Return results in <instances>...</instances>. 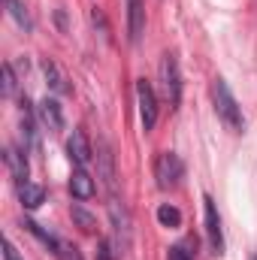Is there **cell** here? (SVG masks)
I'll use <instances>...</instances> for the list:
<instances>
[{
	"mask_svg": "<svg viewBox=\"0 0 257 260\" xmlns=\"http://www.w3.org/2000/svg\"><path fill=\"white\" fill-rule=\"evenodd\" d=\"M157 221H160L164 227H179V224H182V215H179V209H176V206L164 203V206L157 209Z\"/></svg>",
	"mask_w": 257,
	"mask_h": 260,
	"instance_id": "cell-17",
	"label": "cell"
},
{
	"mask_svg": "<svg viewBox=\"0 0 257 260\" xmlns=\"http://www.w3.org/2000/svg\"><path fill=\"white\" fill-rule=\"evenodd\" d=\"M18 200H21L24 209H37L46 200V188L43 185H34V182H24V185H18Z\"/></svg>",
	"mask_w": 257,
	"mask_h": 260,
	"instance_id": "cell-13",
	"label": "cell"
},
{
	"mask_svg": "<svg viewBox=\"0 0 257 260\" xmlns=\"http://www.w3.org/2000/svg\"><path fill=\"white\" fill-rule=\"evenodd\" d=\"M212 103H215L218 118H221L227 127L233 130V133H242V130H245V115H242V106L236 103V97H233L230 85H227L221 76L212 82Z\"/></svg>",
	"mask_w": 257,
	"mask_h": 260,
	"instance_id": "cell-1",
	"label": "cell"
},
{
	"mask_svg": "<svg viewBox=\"0 0 257 260\" xmlns=\"http://www.w3.org/2000/svg\"><path fill=\"white\" fill-rule=\"evenodd\" d=\"M55 257L58 260H85L82 257V251H79L73 242H64V239H61V245L55 248Z\"/></svg>",
	"mask_w": 257,
	"mask_h": 260,
	"instance_id": "cell-19",
	"label": "cell"
},
{
	"mask_svg": "<svg viewBox=\"0 0 257 260\" xmlns=\"http://www.w3.org/2000/svg\"><path fill=\"white\" fill-rule=\"evenodd\" d=\"M154 179L160 191H173L179 188V182L185 179V160L176 151H160L154 160Z\"/></svg>",
	"mask_w": 257,
	"mask_h": 260,
	"instance_id": "cell-2",
	"label": "cell"
},
{
	"mask_svg": "<svg viewBox=\"0 0 257 260\" xmlns=\"http://www.w3.org/2000/svg\"><path fill=\"white\" fill-rule=\"evenodd\" d=\"M43 73H46V79H49V85H52V91H55V94H67V91H70L64 73L58 70L55 61H49V58H46V61H43Z\"/></svg>",
	"mask_w": 257,
	"mask_h": 260,
	"instance_id": "cell-14",
	"label": "cell"
},
{
	"mask_svg": "<svg viewBox=\"0 0 257 260\" xmlns=\"http://www.w3.org/2000/svg\"><path fill=\"white\" fill-rule=\"evenodd\" d=\"M24 227H27V230H30V233H34V236H37V239L43 242V245H49V248H52V254H55V248L61 245V239H58L55 233H49V230H43V227H40L37 221H24Z\"/></svg>",
	"mask_w": 257,
	"mask_h": 260,
	"instance_id": "cell-16",
	"label": "cell"
},
{
	"mask_svg": "<svg viewBox=\"0 0 257 260\" xmlns=\"http://www.w3.org/2000/svg\"><path fill=\"white\" fill-rule=\"evenodd\" d=\"M109 215H112V224H115V242H118V254H121V251L130 245V215L118 200H112Z\"/></svg>",
	"mask_w": 257,
	"mask_h": 260,
	"instance_id": "cell-8",
	"label": "cell"
},
{
	"mask_svg": "<svg viewBox=\"0 0 257 260\" xmlns=\"http://www.w3.org/2000/svg\"><path fill=\"white\" fill-rule=\"evenodd\" d=\"M94 260H118V251H115V245L109 242V239H103L100 245H97V257Z\"/></svg>",
	"mask_w": 257,
	"mask_h": 260,
	"instance_id": "cell-20",
	"label": "cell"
},
{
	"mask_svg": "<svg viewBox=\"0 0 257 260\" xmlns=\"http://www.w3.org/2000/svg\"><path fill=\"white\" fill-rule=\"evenodd\" d=\"M94 179H91V173L85 170V167H76L73 170V176H70V194L76 197V200H91L94 197Z\"/></svg>",
	"mask_w": 257,
	"mask_h": 260,
	"instance_id": "cell-10",
	"label": "cell"
},
{
	"mask_svg": "<svg viewBox=\"0 0 257 260\" xmlns=\"http://www.w3.org/2000/svg\"><path fill=\"white\" fill-rule=\"evenodd\" d=\"M142 30H145V6H142V0H127V37H130V43H139Z\"/></svg>",
	"mask_w": 257,
	"mask_h": 260,
	"instance_id": "cell-11",
	"label": "cell"
},
{
	"mask_svg": "<svg viewBox=\"0 0 257 260\" xmlns=\"http://www.w3.org/2000/svg\"><path fill=\"white\" fill-rule=\"evenodd\" d=\"M15 94V76H12V64H3V97Z\"/></svg>",
	"mask_w": 257,
	"mask_h": 260,
	"instance_id": "cell-21",
	"label": "cell"
},
{
	"mask_svg": "<svg viewBox=\"0 0 257 260\" xmlns=\"http://www.w3.org/2000/svg\"><path fill=\"white\" fill-rule=\"evenodd\" d=\"M160 88H164L167 103L176 109L182 103V70H179V61L173 52H167L160 58Z\"/></svg>",
	"mask_w": 257,
	"mask_h": 260,
	"instance_id": "cell-3",
	"label": "cell"
},
{
	"mask_svg": "<svg viewBox=\"0 0 257 260\" xmlns=\"http://www.w3.org/2000/svg\"><path fill=\"white\" fill-rule=\"evenodd\" d=\"M251 260H257V254H254V257H251Z\"/></svg>",
	"mask_w": 257,
	"mask_h": 260,
	"instance_id": "cell-24",
	"label": "cell"
},
{
	"mask_svg": "<svg viewBox=\"0 0 257 260\" xmlns=\"http://www.w3.org/2000/svg\"><path fill=\"white\" fill-rule=\"evenodd\" d=\"M73 221H76L85 233H94V230H97V218H94V215H88L82 206H73Z\"/></svg>",
	"mask_w": 257,
	"mask_h": 260,
	"instance_id": "cell-18",
	"label": "cell"
},
{
	"mask_svg": "<svg viewBox=\"0 0 257 260\" xmlns=\"http://www.w3.org/2000/svg\"><path fill=\"white\" fill-rule=\"evenodd\" d=\"M6 12L12 15V21H15L21 30H30V27H34V18H30L27 6H24L21 0H6Z\"/></svg>",
	"mask_w": 257,
	"mask_h": 260,
	"instance_id": "cell-15",
	"label": "cell"
},
{
	"mask_svg": "<svg viewBox=\"0 0 257 260\" xmlns=\"http://www.w3.org/2000/svg\"><path fill=\"white\" fill-rule=\"evenodd\" d=\"M21 136H24V148H37V112L30 109L27 100H21Z\"/></svg>",
	"mask_w": 257,
	"mask_h": 260,
	"instance_id": "cell-12",
	"label": "cell"
},
{
	"mask_svg": "<svg viewBox=\"0 0 257 260\" xmlns=\"http://www.w3.org/2000/svg\"><path fill=\"white\" fill-rule=\"evenodd\" d=\"M3 260H24L21 254H18V248H15V245H12L9 239L3 242Z\"/></svg>",
	"mask_w": 257,
	"mask_h": 260,
	"instance_id": "cell-23",
	"label": "cell"
},
{
	"mask_svg": "<svg viewBox=\"0 0 257 260\" xmlns=\"http://www.w3.org/2000/svg\"><path fill=\"white\" fill-rule=\"evenodd\" d=\"M27 148H18V145H6L3 151V160H6V170L12 176L15 185H24L27 182V157H24Z\"/></svg>",
	"mask_w": 257,
	"mask_h": 260,
	"instance_id": "cell-7",
	"label": "cell"
},
{
	"mask_svg": "<svg viewBox=\"0 0 257 260\" xmlns=\"http://www.w3.org/2000/svg\"><path fill=\"white\" fill-rule=\"evenodd\" d=\"M37 118H40L49 130H61L64 127V112H61V103H58L55 97H46V100L37 106Z\"/></svg>",
	"mask_w": 257,
	"mask_h": 260,
	"instance_id": "cell-9",
	"label": "cell"
},
{
	"mask_svg": "<svg viewBox=\"0 0 257 260\" xmlns=\"http://www.w3.org/2000/svg\"><path fill=\"white\" fill-rule=\"evenodd\" d=\"M67 154H70V160H73L76 167H85V170H88L94 148H91L85 130H73V133H70V139H67Z\"/></svg>",
	"mask_w": 257,
	"mask_h": 260,
	"instance_id": "cell-6",
	"label": "cell"
},
{
	"mask_svg": "<svg viewBox=\"0 0 257 260\" xmlns=\"http://www.w3.org/2000/svg\"><path fill=\"white\" fill-rule=\"evenodd\" d=\"M136 103H139L142 127L154 130V124H157V94H154V88H151L148 79H139L136 82Z\"/></svg>",
	"mask_w": 257,
	"mask_h": 260,
	"instance_id": "cell-5",
	"label": "cell"
},
{
	"mask_svg": "<svg viewBox=\"0 0 257 260\" xmlns=\"http://www.w3.org/2000/svg\"><path fill=\"white\" fill-rule=\"evenodd\" d=\"M203 218H206V239L212 245V254H224V227H221V215H218V206L215 200L206 194L203 197Z\"/></svg>",
	"mask_w": 257,
	"mask_h": 260,
	"instance_id": "cell-4",
	"label": "cell"
},
{
	"mask_svg": "<svg viewBox=\"0 0 257 260\" xmlns=\"http://www.w3.org/2000/svg\"><path fill=\"white\" fill-rule=\"evenodd\" d=\"M167 260H191V254L185 251V245H173L167 248Z\"/></svg>",
	"mask_w": 257,
	"mask_h": 260,
	"instance_id": "cell-22",
	"label": "cell"
}]
</instances>
